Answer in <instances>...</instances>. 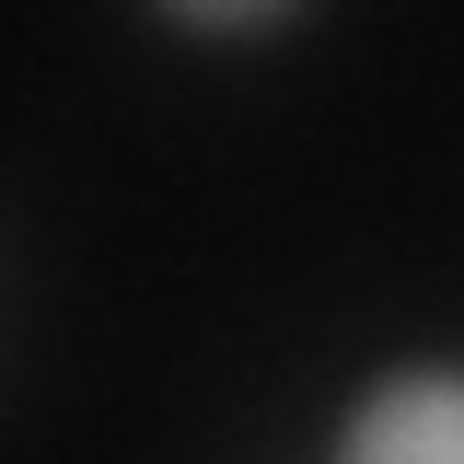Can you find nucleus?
<instances>
[{"mask_svg": "<svg viewBox=\"0 0 464 464\" xmlns=\"http://www.w3.org/2000/svg\"><path fill=\"white\" fill-rule=\"evenodd\" d=\"M325 464H464V372L453 360L383 372V383L337 418V453Z\"/></svg>", "mask_w": 464, "mask_h": 464, "instance_id": "nucleus-1", "label": "nucleus"}, {"mask_svg": "<svg viewBox=\"0 0 464 464\" xmlns=\"http://www.w3.org/2000/svg\"><path fill=\"white\" fill-rule=\"evenodd\" d=\"M163 24H186V35H267V24H290L302 0H151Z\"/></svg>", "mask_w": 464, "mask_h": 464, "instance_id": "nucleus-2", "label": "nucleus"}]
</instances>
